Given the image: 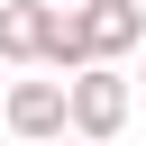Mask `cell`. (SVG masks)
<instances>
[{"label":"cell","instance_id":"obj_1","mask_svg":"<svg viewBox=\"0 0 146 146\" xmlns=\"http://www.w3.org/2000/svg\"><path fill=\"white\" fill-rule=\"evenodd\" d=\"M64 110H73V137H82V146H110V137L137 119V91H128L119 64H91V73L64 82Z\"/></svg>","mask_w":146,"mask_h":146},{"label":"cell","instance_id":"obj_2","mask_svg":"<svg viewBox=\"0 0 146 146\" xmlns=\"http://www.w3.org/2000/svg\"><path fill=\"white\" fill-rule=\"evenodd\" d=\"M0 128H9L18 146H55V137H73L64 82H55V73H9V91H0Z\"/></svg>","mask_w":146,"mask_h":146},{"label":"cell","instance_id":"obj_3","mask_svg":"<svg viewBox=\"0 0 146 146\" xmlns=\"http://www.w3.org/2000/svg\"><path fill=\"white\" fill-rule=\"evenodd\" d=\"M73 27H82V55L91 64H128L146 46V9L137 0H73Z\"/></svg>","mask_w":146,"mask_h":146},{"label":"cell","instance_id":"obj_4","mask_svg":"<svg viewBox=\"0 0 146 146\" xmlns=\"http://www.w3.org/2000/svg\"><path fill=\"white\" fill-rule=\"evenodd\" d=\"M46 18H55V0H0V64H36Z\"/></svg>","mask_w":146,"mask_h":146},{"label":"cell","instance_id":"obj_5","mask_svg":"<svg viewBox=\"0 0 146 146\" xmlns=\"http://www.w3.org/2000/svg\"><path fill=\"white\" fill-rule=\"evenodd\" d=\"M128 91H137V100H146V46H137V73H128Z\"/></svg>","mask_w":146,"mask_h":146},{"label":"cell","instance_id":"obj_6","mask_svg":"<svg viewBox=\"0 0 146 146\" xmlns=\"http://www.w3.org/2000/svg\"><path fill=\"white\" fill-rule=\"evenodd\" d=\"M55 146H82V137H55Z\"/></svg>","mask_w":146,"mask_h":146},{"label":"cell","instance_id":"obj_7","mask_svg":"<svg viewBox=\"0 0 146 146\" xmlns=\"http://www.w3.org/2000/svg\"><path fill=\"white\" fill-rule=\"evenodd\" d=\"M0 91H9V82H0Z\"/></svg>","mask_w":146,"mask_h":146},{"label":"cell","instance_id":"obj_8","mask_svg":"<svg viewBox=\"0 0 146 146\" xmlns=\"http://www.w3.org/2000/svg\"><path fill=\"white\" fill-rule=\"evenodd\" d=\"M64 9H73V0H64Z\"/></svg>","mask_w":146,"mask_h":146},{"label":"cell","instance_id":"obj_9","mask_svg":"<svg viewBox=\"0 0 146 146\" xmlns=\"http://www.w3.org/2000/svg\"><path fill=\"white\" fill-rule=\"evenodd\" d=\"M137 9H146V0H137Z\"/></svg>","mask_w":146,"mask_h":146}]
</instances>
